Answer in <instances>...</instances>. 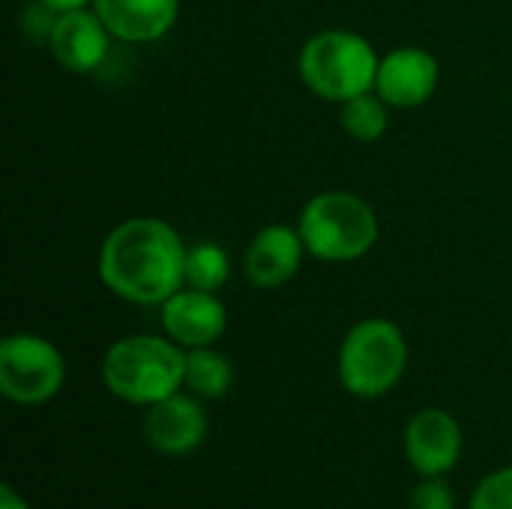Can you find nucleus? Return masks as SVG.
<instances>
[{
  "instance_id": "1",
  "label": "nucleus",
  "mask_w": 512,
  "mask_h": 509,
  "mask_svg": "<svg viewBox=\"0 0 512 509\" xmlns=\"http://www.w3.org/2000/svg\"><path fill=\"white\" fill-rule=\"evenodd\" d=\"M183 237L156 216L126 219L102 240L99 279L102 285L135 306H162L171 294L186 288Z\"/></svg>"
},
{
  "instance_id": "2",
  "label": "nucleus",
  "mask_w": 512,
  "mask_h": 509,
  "mask_svg": "<svg viewBox=\"0 0 512 509\" xmlns=\"http://www.w3.org/2000/svg\"><path fill=\"white\" fill-rule=\"evenodd\" d=\"M102 381L120 402L150 408L186 387V348L159 336L117 339L102 357Z\"/></svg>"
},
{
  "instance_id": "3",
  "label": "nucleus",
  "mask_w": 512,
  "mask_h": 509,
  "mask_svg": "<svg viewBox=\"0 0 512 509\" xmlns=\"http://www.w3.org/2000/svg\"><path fill=\"white\" fill-rule=\"evenodd\" d=\"M381 57L369 39L351 30H321L300 48V78L303 84L327 99L348 102L354 96L372 93L378 81Z\"/></svg>"
},
{
  "instance_id": "4",
  "label": "nucleus",
  "mask_w": 512,
  "mask_h": 509,
  "mask_svg": "<svg viewBox=\"0 0 512 509\" xmlns=\"http://www.w3.org/2000/svg\"><path fill=\"white\" fill-rule=\"evenodd\" d=\"M297 231L312 258L348 264L378 243V216L354 192H321L303 207Z\"/></svg>"
},
{
  "instance_id": "5",
  "label": "nucleus",
  "mask_w": 512,
  "mask_h": 509,
  "mask_svg": "<svg viewBox=\"0 0 512 509\" xmlns=\"http://www.w3.org/2000/svg\"><path fill=\"white\" fill-rule=\"evenodd\" d=\"M408 369V339L387 318H366L339 348V381L357 399L387 396Z\"/></svg>"
},
{
  "instance_id": "6",
  "label": "nucleus",
  "mask_w": 512,
  "mask_h": 509,
  "mask_svg": "<svg viewBox=\"0 0 512 509\" xmlns=\"http://www.w3.org/2000/svg\"><path fill=\"white\" fill-rule=\"evenodd\" d=\"M66 381V363L54 342L36 333H12L0 342V393L24 408L51 402Z\"/></svg>"
},
{
  "instance_id": "7",
  "label": "nucleus",
  "mask_w": 512,
  "mask_h": 509,
  "mask_svg": "<svg viewBox=\"0 0 512 509\" xmlns=\"http://www.w3.org/2000/svg\"><path fill=\"white\" fill-rule=\"evenodd\" d=\"M462 426L441 408H426L405 426V456L420 477H444L462 459Z\"/></svg>"
},
{
  "instance_id": "8",
  "label": "nucleus",
  "mask_w": 512,
  "mask_h": 509,
  "mask_svg": "<svg viewBox=\"0 0 512 509\" xmlns=\"http://www.w3.org/2000/svg\"><path fill=\"white\" fill-rule=\"evenodd\" d=\"M162 327L180 348H210L225 336L228 312L213 291L180 288L162 303Z\"/></svg>"
},
{
  "instance_id": "9",
  "label": "nucleus",
  "mask_w": 512,
  "mask_h": 509,
  "mask_svg": "<svg viewBox=\"0 0 512 509\" xmlns=\"http://www.w3.org/2000/svg\"><path fill=\"white\" fill-rule=\"evenodd\" d=\"M144 438L162 456H189L207 438V411L195 393H174L147 408Z\"/></svg>"
},
{
  "instance_id": "10",
  "label": "nucleus",
  "mask_w": 512,
  "mask_h": 509,
  "mask_svg": "<svg viewBox=\"0 0 512 509\" xmlns=\"http://www.w3.org/2000/svg\"><path fill=\"white\" fill-rule=\"evenodd\" d=\"M438 75L441 69L432 51L405 45L381 57L375 90L390 108H420L435 96Z\"/></svg>"
},
{
  "instance_id": "11",
  "label": "nucleus",
  "mask_w": 512,
  "mask_h": 509,
  "mask_svg": "<svg viewBox=\"0 0 512 509\" xmlns=\"http://www.w3.org/2000/svg\"><path fill=\"white\" fill-rule=\"evenodd\" d=\"M108 42L111 30L96 15V9H72L57 15L48 36V51L66 72L87 75L105 63Z\"/></svg>"
},
{
  "instance_id": "12",
  "label": "nucleus",
  "mask_w": 512,
  "mask_h": 509,
  "mask_svg": "<svg viewBox=\"0 0 512 509\" xmlns=\"http://www.w3.org/2000/svg\"><path fill=\"white\" fill-rule=\"evenodd\" d=\"M303 255H306V243L297 228L267 225L252 237L243 255V273L255 288L276 291L297 276Z\"/></svg>"
},
{
  "instance_id": "13",
  "label": "nucleus",
  "mask_w": 512,
  "mask_h": 509,
  "mask_svg": "<svg viewBox=\"0 0 512 509\" xmlns=\"http://www.w3.org/2000/svg\"><path fill=\"white\" fill-rule=\"evenodd\" d=\"M93 9L114 39L138 45L162 39L177 24L180 0H93Z\"/></svg>"
},
{
  "instance_id": "14",
  "label": "nucleus",
  "mask_w": 512,
  "mask_h": 509,
  "mask_svg": "<svg viewBox=\"0 0 512 509\" xmlns=\"http://www.w3.org/2000/svg\"><path fill=\"white\" fill-rule=\"evenodd\" d=\"M186 387L198 399H222L234 387V366L225 354L210 348L186 351Z\"/></svg>"
},
{
  "instance_id": "15",
  "label": "nucleus",
  "mask_w": 512,
  "mask_h": 509,
  "mask_svg": "<svg viewBox=\"0 0 512 509\" xmlns=\"http://www.w3.org/2000/svg\"><path fill=\"white\" fill-rule=\"evenodd\" d=\"M231 276V258L219 243H195L186 255V285L198 291H219Z\"/></svg>"
},
{
  "instance_id": "16",
  "label": "nucleus",
  "mask_w": 512,
  "mask_h": 509,
  "mask_svg": "<svg viewBox=\"0 0 512 509\" xmlns=\"http://www.w3.org/2000/svg\"><path fill=\"white\" fill-rule=\"evenodd\" d=\"M387 108L390 105L381 96H372V93L354 96V99L342 102V129L354 141H378L390 123Z\"/></svg>"
},
{
  "instance_id": "17",
  "label": "nucleus",
  "mask_w": 512,
  "mask_h": 509,
  "mask_svg": "<svg viewBox=\"0 0 512 509\" xmlns=\"http://www.w3.org/2000/svg\"><path fill=\"white\" fill-rule=\"evenodd\" d=\"M468 509H512V468H501L483 477Z\"/></svg>"
},
{
  "instance_id": "18",
  "label": "nucleus",
  "mask_w": 512,
  "mask_h": 509,
  "mask_svg": "<svg viewBox=\"0 0 512 509\" xmlns=\"http://www.w3.org/2000/svg\"><path fill=\"white\" fill-rule=\"evenodd\" d=\"M411 509H456L453 489L441 477H423L411 495Z\"/></svg>"
},
{
  "instance_id": "19",
  "label": "nucleus",
  "mask_w": 512,
  "mask_h": 509,
  "mask_svg": "<svg viewBox=\"0 0 512 509\" xmlns=\"http://www.w3.org/2000/svg\"><path fill=\"white\" fill-rule=\"evenodd\" d=\"M0 509H30V504L12 486H3L0 489Z\"/></svg>"
},
{
  "instance_id": "20",
  "label": "nucleus",
  "mask_w": 512,
  "mask_h": 509,
  "mask_svg": "<svg viewBox=\"0 0 512 509\" xmlns=\"http://www.w3.org/2000/svg\"><path fill=\"white\" fill-rule=\"evenodd\" d=\"M39 3H45V6L54 9L57 15H60V12H72V9H87V6H93V0H39Z\"/></svg>"
}]
</instances>
